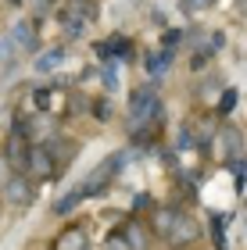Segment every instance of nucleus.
Segmentation results:
<instances>
[{
    "instance_id": "a211bd4d",
    "label": "nucleus",
    "mask_w": 247,
    "mask_h": 250,
    "mask_svg": "<svg viewBox=\"0 0 247 250\" xmlns=\"http://www.w3.org/2000/svg\"><path fill=\"white\" fill-rule=\"evenodd\" d=\"M215 0H179V7H183V15H201L204 7H211Z\"/></svg>"
},
{
    "instance_id": "6e6552de",
    "label": "nucleus",
    "mask_w": 247,
    "mask_h": 250,
    "mask_svg": "<svg viewBox=\"0 0 247 250\" xmlns=\"http://www.w3.org/2000/svg\"><path fill=\"white\" fill-rule=\"evenodd\" d=\"M11 40H15L18 50H36V32H32V25H25V21H18V25H15Z\"/></svg>"
},
{
    "instance_id": "dca6fc26",
    "label": "nucleus",
    "mask_w": 247,
    "mask_h": 250,
    "mask_svg": "<svg viewBox=\"0 0 247 250\" xmlns=\"http://www.w3.org/2000/svg\"><path fill=\"white\" fill-rule=\"evenodd\" d=\"M79 200H83V189H72V193H65V197H61L58 204H54V214H68V211H72Z\"/></svg>"
},
{
    "instance_id": "4468645a",
    "label": "nucleus",
    "mask_w": 247,
    "mask_h": 250,
    "mask_svg": "<svg viewBox=\"0 0 247 250\" xmlns=\"http://www.w3.org/2000/svg\"><path fill=\"white\" fill-rule=\"evenodd\" d=\"M168 64H172V50H158V54H151V58H147V72L151 75H161Z\"/></svg>"
},
{
    "instance_id": "5701e85b",
    "label": "nucleus",
    "mask_w": 247,
    "mask_h": 250,
    "mask_svg": "<svg viewBox=\"0 0 247 250\" xmlns=\"http://www.w3.org/2000/svg\"><path fill=\"white\" fill-rule=\"evenodd\" d=\"M104 86H108V89H115V86H118V72H115V64H108V68H104Z\"/></svg>"
},
{
    "instance_id": "20e7f679",
    "label": "nucleus",
    "mask_w": 247,
    "mask_h": 250,
    "mask_svg": "<svg viewBox=\"0 0 247 250\" xmlns=\"http://www.w3.org/2000/svg\"><path fill=\"white\" fill-rule=\"evenodd\" d=\"M29 179H36V183H43V179H50L54 172H58V165H54V157L47 146H32L29 150Z\"/></svg>"
},
{
    "instance_id": "4be33fe9",
    "label": "nucleus",
    "mask_w": 247,
    "mask_h": 250,
    "mask_svg": "<svg viewBox=\"0 0 247 250\" xmlns=\"http://www.w3.org/2000/svg\"><path fill=\"white\" fill-rule=\"evenodd\" d=\"M179 43H183V29H168L165 32V50H176Z\"/></svg>"
},
{
    "instance_id": "2eb2a0df",
    "label": "nucleus",
    "mask_w": 247,
    "mask_h": 250,
    "mask_svg": "<svg viewBox=\"0 0 247 250\" xmlns=\"http://www.w3.org/2000/svg\"><path fill=\"white\" fill-rule=\"evenodd\" d=\"M65 61V50L61 47H54V50H47V54H43V58L36 61V68H40V72H54V68H58Z\"/></svg>"
},
{
    "instance_id": "6ab92c4d",
    "label": "nucleus",
    "mask_w": 247,
    "mask_h": 250,
    "mask_svg": "<svg viewBox=\"0 0 247 250\" xmlns=\"http://www.w3.org/2000/svg\"><path fill=\"white\" fill-rule=\"evenodd\" d=\"M237 100H240L237 89H226V93H222V100H219V115H229V111L237 107Z\"/></svg>"
},
{
    "instance_id": "412c9836",
    "label": "nucleus",
    "mask_w": 247,
    "mask_h": 250,
    "mask_svg": "<svg viewBox=\"0 0 247 250\" xmlns=\"http://www.w3.org/2000/svg\"><path fill=\"white\" fill-rule=\"evenodd\" d=\"M108 250H133V247H129V240L122 232H111L108 236Z\"/></svg>"
},
{
    "instance_id": "ddd939ff",
    "label": "nucleus",
    "mask_w": 247,
    "mask_h": 250,
    "mask_svg": "<svg viewBox=\"0 0 247 250\" xmlns=\"http://www.w3.org/2000/svg\"><path fill=\"white\" fill-rule=\"evenodd\" d=\"M122 236L129 240V247H133V250H143V247H147V232H143L136 222H129L126 229H122Z\"/></svg>"
},
{
    "instance_id": "7ed1b4c3",
    "label": "nucleus",
    "mask_w": 247,
    "mask_h": 250,
    "mask_svg": "<svg viewBox=\"0 0 247 250\" xmlns=\"http://www.w3.org/2000/svg\"><path fill=\"white\" fill-rule=\"evenodd\" d=\"M29 150H32V146L25 140V129L18 125V129L7 136V165L15 168V172H25V168H29Z\"/></svg>"
},
{
    "instance_id": "f03ea898",
    "label": "nucleus",
    "mask_w": 247,
    "mask_h": 250,
    "mask_svg": "<svg viewBox=\"0 0 247 250\" xmlns=\"http://www.w3.org/2000/svg\"><path fill=\"white\" fill-rule=\"evenodd\" d=\"M122 168H126V154H118V157L111 154V157H104V161H100L93 172L86 175V183L79 186V189H83V197H93V193H100V189L108 186V179H115Z\"/></svg>"
},
{
    "instance_id": "1a4fd4ad",
    "label": "nucleus",
    "mask_w": 247,
    "mask_h": 250,
    "mask_svg": "<svg viewBox=\"0 0 247 250\" xmlns=\"http://www.w3.org/2000/svg\"><path fill=\"white\" fill-rule=\"evenodd\" d=\"M58 18L65 21V32H68V36H83V32H86V21H90V18H83L79 11H72V7H68V11H61Z\"/></svg>"
},
{
    "instance_id": "f257e3e1",
    "label": "nucleus",
    "mask_w": 247,
    "mask_h": 250,
    "mask_svg": "<svg viewBox=\"0 0 247 250\" xmlns=\"http://www.w3.org/2000/svg\"><path fill=\"white\" fill-rule=\"evenodd\" d=\"M143 125H161V104L151 89H136L129 97V129L136 132Z\"/></svg>"
},
{
    "instance_id": "f3484780",
    "label": "nucleus",
    "mask_w": 247,
    "mask_h": 250,
    "mask_svg": "<svg viewBox=\"0 0 247 250\" xmlns=\"http://www.w3.org/2000/svg\"><path fill=\"white\" fill-rule=\"evenodd\" d=\"M222 225H226V218H222V214H211V236H215V247L219 250L226 247V232H222Z\"/></svg>"
},
{
    "instance_id": "9d476101",
    "label": "nucleus",
    "mask_w": 247,
    "mask_h": 250,
    "mask_svg": "<svg viewBox=\"0 0 247 250\" xmlns=\"http://www.w3.org/2000/svg\"><path fill=\"white\" fill-rule=\"evenodd\" d=\"M222 143H226V154H229V161L244 154V140H240V132L233 129V125H226V129H222Z\"/></svg>"
},
{
    "instance_id": "393cba45",
    "label": "nucleus",
    "mask_w": 247,
    "mask_h": 250,
    "mask_svg": "<svg viewBox=\"0 0 247 250\" xmlns=\"http://www.w3.org/2000/svg\"><path fill=\"white\" fill-rule=\"evenodd\" d=\"M47 104H50V97H47V93L40 89V93H36V107H47Z\"/></svg>"
},
{
    "instance_id": "f8f14e48",
    "label": "nucleus",
    "mask_w": 247,
    "mask_h": 250,
    "mask_svg": "<svg viewBox=\"0 0 247 250\" xmlns=\"http://www.w3.org/2000/svg\"><path fill=\"white\" fill-rule=\"evenodd\" d=\"M54 250H86V236L79 229H68L58 243H54Z\"/></svg>"
},
{
    "instance_id": "aec40b11",
    "label": "nucleus",
    "mask_w": 247,
    "mask_h": 250,
    "mask_svg": "<svg viewBox=\"0 0 247 250\" xmlns=\"http://www.w3.org/2000/svg\"><path fill=\"white\" fill-rule=\"evenodd\" d=\"M15 50H18V47H15V40H7V36L0 40V64H4V68L15 61Z\"/></svg>"
},
{
    "instance_id": "9b49d317",
    "label": "nucleus",
    "mask_w": 247,
    "mask_h": 250,
    "mask_svg": "<svg viewBox=\"0 0 247 250\" xmlns=\"http://www.w3.org/2000/svg\"><path fill=\"white\" fill-rule=\"evenodd\" d=\"M179 214H183V211H176V208H165V211L154 214V225H158V232L165 236V240H168V232H172V225L179 222Z\"/></svg>"
},
{
    "instance_id": "a878e982",
    "label": "nucleus",
    "mask_w": 247,
    "mask_h": 250,
    "mask_svg": "<svg viewBox=\"0 0 247 250\" xmlns=\"http://www.w3.org/2000/svg\"><path fill=\"white\" fill-rule=\"evenodd\" d=\"M40 4H43V7H50V0H40Z\"/></svg>"
},
{
    "instance_id": "423d86ee",
    "label": "nucleus",
    "mask_w": 247,
    "mask_h": 250,
    "mask_svg": "<svg viewBox=\"0 0 247 250\" xmlns=\"http://www.w3.org/2000/svg\"><path fill=\"white\" fill-rule=\"evenodd\" d=\"M47 150H50V157H54V165H58V172H65V168L72 165V157H75V143L65 140V136H50Z\"/></svg>"
},
{
    "instance_id": "0eeeda50",
    "label": "nucleus",
    "mask_w": 247,
    "mask_h": 250,
    "mask_svg": "<svg viewBox=\"0 0 247 250\" xmlns=\"http://www.w3.org/2000/svg\"><path fill=\"white\" fill-rule=\"evenodd\" d=\"M197 236V225L186 218V214H179V222L172 225V232H168V243H190Z\"/></svg>"
},
{
    "instance_id": "39448f33",
    "label": "nucleus",
    "mask_w": 247,
    "mask_h": 250,
    "mask_svg": "<svg viewBox=\"0 0 247 250\" xmlns=\"http://www.w3.org/2000/svg\"><path fill=\"white\" fill-rule=\"evenodd\" d=\"M4 189H7L11 204H18V208H29V204H32V197H36V193H32V183H29V179L22 175V172H15V175H11L7 183H4Z\"/></svg>"
},
{
    "instance_id": "b1692460",
    "label": "nucleus",
    "mask_w": 247,
    "mask_h": 250,
    "mask_svg": "<svg viewBox=\"0 0 247 250\" xmlns=\"http://www.w3.org/2000/svg\"><path fill=\"white\" fill-rule=\"evenodd\" d=\"M143 208H151V197L147 193H136V197H133V211H143Z\"/></svg>"
}]
</instances>
